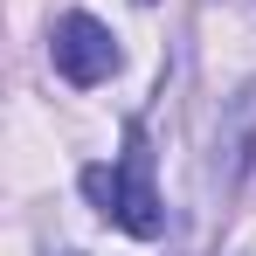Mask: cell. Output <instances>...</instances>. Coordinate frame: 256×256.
<instances>
[{
  "label": "cell",
  "instance_id": "6da1fadb",
  "mask_svg": "<svg viewBox=\"0 0 256 256\" xmlns=\"http://www.w3.org/2000/svg\"><path fill=\"white\" fill-rule=\"evenodd\" d=\"M111 222L138 236V242H160L166 236V208H160V194H152V138L146 125H125V160H118V208Z\"/></svg>",
  "mask_w": 256,
  "mask_h": 256
},
{
  "label": "cell",
  "instance_id": "7a4b0ae2",
  "mask_svg": "<svg viewBox=\"0 0 256 256\" xmlns=\"http://www.w3.org/2000/svg\"><path fill=\"white\" fill-rule=\"evenodd\" d=\"M56 70H62V84H104L111 70H118V42H111V28L97 21V14H62L56 21Z\"/></svg>",
  "mask_w": 256,
  "mask_h": 256
},
{
  "label": "cell",
  "instance_id": "3957f363",
  "mask_svg": "<svg viewBox=\"0 0 256 256\" xmlns=\"http://www.w3.org/2000/svg\"><path fill=\"white\" fill-rule=\"evenodd\" d=\"M256 160V84L228 104V125H222V160H214V173H222V187H242V173H250Z\"/></svg>",
  "mask_w": 256,
  "mask_h": 256
},
{
  "label": "cell",
  "instance_id": "277c9868",
  "mask_svg": "<svg viewBox=\"0 0 256 256\" xmlns=\"http://www.w3.org/2000/svg\"><path fill=\"white\" fill-rule=\"evenodd\" d=\"M56 256H76V250H56Z\"/></svg>",
  "mask_w": 256,
  "mask_h": 256
}]
</instances>
